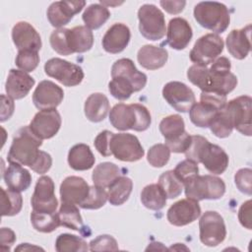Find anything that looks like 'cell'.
I'll return each instance as SVG.
<instances>
[{
  "instance_id": "f907efd6",
  "label": "cell",
  "mask_w": 252,
  "mask_h": 252,
  "mask_svg": "<svg viewBox=\"0 0 252 252\" xmlns=\"http://www.w3.org/2000/svg\"><path fill=\"white\" fill-rule=\"evenodd\" d=\"M118 249L116 240L107 234L98 235L90 242L91 251H116Z\"/></svg>"
},
{
  "instance_id": "4fadbf2b",
  "label": "cell",
  "mask_w": 252,
  "mask_h": 252,
  "mask_svg": "<svg viewBox=\"0 0 252 252\" xmlns=\"http://www.w3.org/2000/svg\"><path fill=\"white\" fill-rule=\"evenodd\" d=\"M162 96L175 110L187 112L196 103L193 91L184 83L172 81L164 85Z\"/></svg>"
},
{
  "instance_id": "f546056e",
  "label": "cell",
  "mask_w": 252,
  "mask_h": 252,
  "mask_svg": "<svg viewBox=\"0 0 252 252\" xmlns=\"http://www.w3.org/2000/svg\"><path fill=\"white\" fill-rule=\"evenodd\" d=\"M94 161V156L86 144H77L68 153V163L75 170H88L93 167Z\"/></svg>"
},
{
  "instance_id": "3957f363",
  "label": "cell",
  "mask_w": 252,
  "mask_h": 252,
  "mask_svg": "<svg viewBox=\"0 0 252 252\" xmlns=\"http://www.w3.org/2000/svg\"><path fill=\"white\" fill-rule=\"evenodd\" d=\"M42 140L36 137L29 126L19 129L14 137L8 153L9 162H16L31 167L36 159Z\"/></svg>"
},
{
  "instance_id": "5bb4252c",
  "label": "cell",
  "mask_w": 252,
  "mask_h": 252,
  "mask_svg": "<svg viewBox=\"0 0 252 252\" xmlns=\"http://www.w3.org/2000/svg\"><path fill=\"white\" fill-rule=\"evenodd\" d=\"M61 126V116L56 109H44L38 111L29 127L32 133L41 140L54 137Z\"/></svg>"
},
{
  "instance_id": "8d00e7d4",
  "label": "cell",
  "mask_w": 252,
  "mask_h": 252,
  "mask_svg": "<svg viewBox=\"0 0 252 252\" xmlns=\"http://www.w3.org/2000/svg\"><path fill=\"white\" fill-rule=\"evenodd\" d=\"M31 221L33 228L39 232L49 233L54 231L60 223L58 213H38L32 211L31 214Z\"/></svg>"
},
{
  "instance_id": "ee69618b",
  "label": "cell",
  "mask_w": 252,
  "mask_h": 252,
  "mask_svg": "<svg viewBox=\"0 0 252 252\" xmlns=\"http://www.w3.org/2000/svg\"><path fill=\"white\" fill-rule=\"evenodd\" d=\"M107 201V192L103 187L96 185L90 186V192L88 197L80 205L81 208L87 210H96L105 205Z\"/></svg>"
},
{
  "instance_id": "f1b7e54d",
  "label": "cell",
  "mask_w": 252,
  "mask_h": 252,
  "mask_svg": "<svg viewBox=\"0 0 252 252\" xmlns=\"http://www.w3.org/2000/svg\"><path fill=\"white\" fill-rule=\"evenodd\" d=\"M85 115L92 122L102 121L110 111L108 98L100 93H94L85 101Z\"/></svg>"
},
{
  "instance_id": "ba28073f",
  "label": "cell",
  "mask_w": 252,
  "mask_h": 252,
  "mask_svg": "<svg viewBox=\"0 0 252 252\" xmlns=\"http://www.w3.org/2000/svg\"><path fill=\"white\" fill-rule=\"evenodd\" d=\"M200 240L210 247L220 244L226 236V228L222 217L215 211H207L199 220Z\"/></svg>"
},
{
  "instance_id": "680465c9",
  "label": "cell",
  "mask_w": 252,
  "mask_h": 252,
  "mask_svg": "<svg viewBox=\"0 0 252 252\" xmlns=\"http://www.w3.org/2000/svg\"><path fill=\"white\" fill-rule=\"evenodd\" d=\"M2 99V108H1V122L9 119L14 112V102L10 96H6L4 94L1 95Z\"/></svg>"
},
{
  "instance_id": "8fae6325",
  "label": "cell",
  "mask_w": 252,
  "mask_h": 252,
  "mask_svg": "<svg viewBox=\"0 0 252 252\" xmlns=\"http://www.w3.org/2000/svg\"><path fill=\"white\" fill-rule=\"evenodd\" d=\"M251 103L249 95H241L233 98L224 104L233 128L245 136H251Z\"/></svg>"
},
{
  "instance_id": "e0dca14e",
  "label": "cell",
  "mask_w": 252,
  "mask_h": 252,
  "mask_svg": "<svg viewBox=\"0 0 252 252\" xmlns=\"http://www.w3.org/2000/svg\"><path fill=\"white\" fill-rule=\"evenodd\" d=\"M85 1H56L50 4L47 9V19L51 26L60 29L67 25L74 15L81 12L85 7Z\"/></svg>"
},
{
  "instance_id": "7a4b0ae2",
  "label": "cell",
  "mask_w": 252,
  "mask_h": 252,
  "mask_svg": "<svg viewBox=\"0 0 252 252\" xmlns=\"http://www.w3.org/2000/svg\"><path fill=\"white\" fill-rule=\"evenodd\" d=\"M109 121L117 130L132 129L141 132L150 127L152 118L150 111L143 104L118 103L110 110Z\"/></svg>"
},
{
  "instance_id": "52a82bcc",
  "label": "cell",
  "mask_w": 252,
  "mask_h": 252,
  "mask_svg": "<svg viewBox=\"0 0 252 252\" xmlns=\"http://www.w3.org/2000/svg\"><path fill=\"white\" fill-rule=\"evenodd\" d=\"M223 40L217 33H207L197 39L190 51V60L196 65L209 66L223 50Z\"/></svg>"
},
{
  "instance_id": "5b68a950",
  "label": "cell",
  "mask_w": 252,
  "mask_h": 252,
  "mask_svg": "<svg viewBox=\"0 0 252 252\" xmlns=\"http://www.w3.org/2000/svg\"><path fill=\"white\" fill-rule=\"evenodd\" d=\"M185 195L189 199L201 201L205 199H220L225 193V184L222 179L214 175H197L184 185Z\"/></svg>"
},
{
  "instance_id": "bcb514c9",
  "label": "cell",
  "mask_w": 252,
  "mask_h": 252,
  "mask_svg": "<svg viewBox=\"0 0 252 252\" xmlns=\"http://www.w3.org/2000/svg\"><path fill=\"white\" fill-rule=\"evenodd\" d=\"M173 171L175 175L179 178V180L183 183V185H185L193 178H195L197 175H199L198 163L190 159H185L178 162Z\"/></svg>"
},
{
  "instance_id": "816d5d0a",
  "label": "cell",
  "mask_w": 252,
  "mask_h": 252,
  "mask_svg": "<svg viewBox=\"0 0 252 252\" xmlns=\"http://www.w3.org/2000/svg\"><path fill=\"white\" fill-rule=\"evenodd\" d=\"M252 170L250 168H241L234 175L235 185L238 190L244 194H252Z\"/></svg>"
},
{
  "instance_id": "91938a15",
  "label": "cell",
  "mask_w": 252,
  "mask_h": 252,
  "mask_svg": "<svg viewBox=\"0 0 252 252\" xmlns=\"http://www.w3.org/2000/svg\"><path fill=\"white\" fill-rule=\"evenodd\" d=\"M160 6L169 14H178L183 11L186 2L185 1H160Z\"/></svg>"
},
{
  "instance_id": "836d02e7",
  "label": "cell",
  "mask_w": 252,
  "mask_h": 252,
  "mask_svg": "<svg viewBox=\"0 0 252 252\" xmlns=\"http://www.w3.org/2000/svg\"><path fill=\"white\" fill-rule=\"evenodd\" d=\"M159 131L164 137L165 143L171 142L186 132L184 120L178 114L166 116L159 123Z\"/></svg>"
},
{
  "instance_id": "74e56055",
  "label": "cell",
  "mask_w": 252,
  "mask_h": 252,
  "mask_svg": "<svg viewBox=\"0 0 252 252\" xmlns=\"http://www.w3.org/2000/svg\"><path fill=\"white\" fill-rule=\"evenodd\" d=\"M218 111L219 109L216 107L200 101L191 107L189 110V116L191 122L194 125L201 128H207L209 127L210 122Z\"/></svg>"
},
{
  "instance_id": "b9f144b4",
  "label": "cell",
  "mask_w": 252,
  "mask_h": 252,
  "mask_svg": "<svg viewBox=\"0 0 252 252\" xmlns=\"http://www.w3.org/2000/svg\"><path fill=\"white\" fill-rule=\"evenodd\" d=\"M161 189L164 191L165 195L169 199H174L178 197L183 190V183L175 175L173 170L164 171L158 178V183Z\"/></svg>"
},
{
  "instance_id": "9a60e30c",
  "label": "cell",
  "mask_w": 252,
  "mask_h": 252,
  "mask_svg": "<svg viewBox=\"0 0 252 252\" xmlns=\"http://www.w3.org/2000/svg\"><path fill=\"white\" fill-rule=\"evenodd\" d=\"M201 215L198 201L193 199H181L175 202L167 211L166 218L169 223L175 226H184L196 220Z\"/></svg>"
},
{
  "instance_id": "7bdbcfd3",
  "label": "cell",
  "mask_w": 252,
  "mask_h": 252,
  "mask_svg": "<svg viewBox=\"0 0 252 252\" xmlns=\"http://www.w3.org/2000/svg\"><path fill=\"white\" fill-rule=\"evenodd\" d=\"M108 90L112 96L119 100L128 99L135 92L132 83L122 77H113L108 84Z\"/></svg>"
},
{
  "instance_id": "d6986e66",
  "label": "cell",
  "mask_w": 252,
  "mask_h": 252,
  "mask_svg": "<svg viewBox=\"0 0 252 252\" xmlns=\"http://www.w3.org/2000/svg\"><path fill=\"white\" fill-rule=\"evenodd\" d=\"M192 35V28L185 19L176 17L169 21L166 41L171 48L176 50L184 49L191 41Z\"/></svg>"
},
{
  "instance_id": "d6a6232c",
  "label": "cell",
  "mask_w": 252,
  "mask_h": 252,
  "mask_svg": "<svg viewBox=\"0 0 252 252\" xmlns=\"http://www.w3.org/2000/svg\"><path fill=\"white\" fill-rule=\"evenodd\" d=\"M167 197L158 184H150L144 187L141 192V201L143 205L153 211L162 209L166 204Z\"/></svg>"
},
{
  "instance_id": "f6af8a7d",
  "label": "cell",
  "mask_w": 252,
  "mask_h": 252,
  "mask_svg": "<svg viewBox=\"0 0 252 252\" xmlns=\"http://www.w3.org/2000/svg\"><path fill=\"white\" fill-rule=\"evenodd\" d=\"M170 158V150L165 144H156L150 148L147 155L148 162L154 167L164 166Z\"/></svg>"
},
{
  "instance_id": "9c48e42d",
  "label": "cell",
  "mask_w": 252,
  "mask_h": 252,
  "mask_svg": "<svg viewBox=\"0 0 252 252\" xmlns=\"http://www.w3.org/2000/svg\"><path fill=\"white\" fill-rule=\"evenodd\" d=\"M44 71L49 77L54 78L66 87H74L81 84L85 76L83 69L79 65L57 57L46 61Z\"/></svg>"
},
{
  "instance_id": "c3c4849f",
  "label": "cell",
  "mask_w": 252,
  "mask_h": 252,
  "mask_svg": "<svg viewBox=\"0 0 252 252\" xmlns=\"http://www.w3.org/2000/svg\"><path fill=\"white\" fill-rule=\"evenodd\" d=\"M39 63V55L32 50H20L16 57V65L25 72L33 71Z\"/></svg>"
},
{
  "instance_id": "83f0119b",
  "label": "cell",
  "mask_w": 252,
  "mask_h": 252,
  "mask_svg": "<svg viewBox=\"0 0 252 252\" xmlns=\"http://www.w3.org/2000/svg\"><path fill=\"white\" fill-rule=\"evenodd\" d=\"M67 40L71 53H83L93 47L94 34L86 26H78L68 30Z\"/></svg>"
},
{
  "instance_id": "f35d334b",
  "label": "cell",
  "mask_w": 252,
  "mask_h": 252,
  "mask_svg": "<svg viewBox=\"0 0 252 252\" xmlns=\"http://www.w3.org/2000/svg\"><path fill=\"white\" fill-rule=\"evenodd\" d=\"M23 206V198L20 192L1 188V215L2 217L15 216L20 213Z\"/></svg>"
},
{
  "instance_id": "2e32d148",
  "label": "cell",
  "mask_w": 252,
  "mask_h": 252,
  "mask_svg": "<svg viewBox=\"0 0 252 252\" xmlns=\"http://www.w3.org/2000/svg\"><path fill=\"white\" fill-rule=\"evenodd\" d=\"M64 92L55 83L44 80L35 88L32 94V102L40 110L55 109L63 100Z\"/></svg>"
},
{
  "instance_id": "6da1fadb",
  "label": "cell",
  "mask_w": 252,
  "mask_h": 252,
  "mask_svg": "<svg viewBox=\"0 0 252 252\" xmlns=\"http://www.w3.org/2000/svg\"><path fill=\"white\" fill-rule=\"evenodd\" d=\"M230 68L228 58L220 56L211 63L210 67L192 65L187 71V77L202 92H214L226 95L237 85V78L230 72Z\"/></svg>"
},
{
  "instance_id": "603a6c76",
  "label": "cell",
  "mask_w": 252,
  "mask_h": 252,
  "mask_svg": "<svg viewBox=\"0 0 252 252\" xmlns=\"http://www.w3.org/2000/svg\"><path fill=\"white\" fill-rule=\"evenodd\" d=\"M34 83V79L27 72L11 69L7 77L5 90L11 98L21 99L30 93Z\"/></svg>"
},
{
  "instance_id": "ffe728a7",
  "label": "cell",
  "mask_w": 252,
  "mask_h": 252,
  "mask_svg": "<svg viewBox=\"0 0 252 252\" xmlns=\"http://www.w3.org/2000/svg\"><path fill=\"white\" fill-rule=\"evenodd\" d=\"M90 186L85 179L79 176H68L60 185L61 202L81 205L88 197Z\"/></svg>"
},
{
  "instance_id": "d590c367",
  "label": "cell",
  "mask_w": 252,
  "mask_h": 252,
  "mask_svg": "<svg viewBox=\"0 0 252 252\" xmlns=\"http://www.w3.org/2000/svg\"><path fill=\"white\" fill-rule=\"evenodd\" d=\"M58 215L61 225L78 231L83 228V219L75 204L61 202Z\"/></svg>"
},
{
  "instance_id": "cb8c5ba5",
  "label": "cell",
  "mask_w": 252,
  "mask_h": 252,
  "mask_svg": "<svg viewBox=\"0 0 252 252\" xmlns=\"http://www.w3.org/2000/svg\"><path fill=\"white\" fill-rule=\"evenodd\" d=\"M251 25L239 30H232L226 36L228 52L236 59L242 60L247 57L251 49Z\"/></svg>"
},
{
  "instance_id": "1f68e13d",
  "label": "cell",
  "mask_w": 252,
  "mask_h": 252,
  "mask_svg": "<svg viewBox=\"0 0 252 252\" xmlns=\"http://www.w3.org/2000/svg\"><path fill=\"white\" fill-rule=\"evenodd\" d=\"M121 175L120 168L113 162H101L97 164L92 175L94 185L99 187H108L118 176Z\"/></svg>"
},
{
  "instance_id": "f5cc1de1",
  "label": "cell",
  "mask_w": 252,
  "mask_h": 252,
  "mask_svg": "<svg viewBox=\"0 0 252 252\" xmlns=\"http://www.w3.org/2000/svg\"><path fill=\"white\" fill-rule=\"evenodd\" d=\"M112 135V132L104 130L100 132L94 139V147L97 150V152L103 157H109L112 155L110 151V140Z\"/></svg>"
},
{
  "instance_id": "484cf974",
  "label": "cell",
  "mask_w": 252,
  "mask_h": 252,
  "mask_svg": "<svg viewBox=\"0 0 252 252\" xmlns=\"http://www.w3.org/2000/svg\"><path fill=\"white\" fill-rule=\"evenodd\" d=\"M3 178L8 189L18 192L26 191L32 183L30 171L16 162H10L3 172Z\"/></svg>"
},
{
  "instance_id": "6f0895ef",
  "label": "cell",
  "mask_w": 252,
  "mask_h": 252,
  "mask_svg": "<svg viewBox=\"0 0 252 252\" xmlns=\"http://www.w3.org/2000/svg\"><path fill=\"white\" fill-rule=\"evenodd\" d=\"M16 241L15 232L7 227H2L0 230V243L2 251H10L11 246Z\"/></svg>"
},
{
  "instance_id": "7c38bea8",
  "label": "cell",
  "mask_w": 252,
  "mask_h": 252,
  "mask_svg": "<svg viewBox=\"0 0 252 252\" xmlns=\"http://www.w3.org/2000/svg\"><path fill=\"white\" fill-rule=\"evenodd\" d=\"M54 190V182L49 176L43 175L39 177L31 200L32 211L38 213H55L58 201Z\"/></svg>"
},
{
  "instance_id": "30bf717a",
  "label": "cell",
  "mask_w": 252,
  "mask_h": 252,
  "mask_svg": "<svg viewBox=\"0 0 252 252\" xmlns=\"http://www.w3.org/2000/svg\"><path fill=\"white\" fill-rule=\"evenodd\" d=\"M110 151L115 158L130 162L141 159L145 155L138 138L129 133H113L110 140Z\"/></svg>"
},
{
  "instance_id": "7dc6e473",
  "label": "cell",
  "mask_w": 252,
  "mask_h": 252,
  "mask_svg": "<svg viewBox=\"0 0 252 252\" xmlns=\"http://www.w3.org/2000/svg\"><path fill=\"white\" fill-rule=\"evenodd\" d=\"M68 30L69 29L60 28V29L53 31L52 33L50 34L49 41H50V45H51L52 49L61 55L72 54L69 49L68 40H67Z\"/></svg>"
},
{
  "instance_id": "4316f807",
  "label": "cell",
  "mask_w": 252,
  "mask_h": 252,
  "mask_svg": "<svg viewBox=\"0 0 252 252\" xmlns=\"http://www.w3.org/2000/svg\"><path fill=\"white\" fill-rule=\"evenodd\" d=\"M167 58L168 53L166 49L151 44L142 46L137 53L138 62L148 70H157L163 67Z\"/></svg>"
},
{
  "instance_id": "e575fe53",
  "label": "cell",
  "mask_w": 252,
  "mask_h": 252,
  "mask_svg": "<svg viewBox=\"0 0 252 252\" xmlns=\"http://www.w3.org/2000/svg\"><path fill=\"white\" fill-rule=\"evenodd\" d=\"M110 17V12L107 7L102 4H92L86 8L83 13V21L86 27L90 30H96L100 28Z\"/></svg>"
},
{
  "instance_id": "94428289",
  "label": "cell",
  "mask_w": 252,
  "mask_h": 252,
  "mask_svg": "<svg viewBox=\"0 0 252 252\" xmlns=\"http://www.w3.org/2000/svg\"><path fill=\"white\" fill-rule=\"evenodd\" d=\"M24 249H25V250H32V249H36V250H37V249H40V250H43V249H41V248H39V247H35V246H32V247H31V246L29 245V243H22L19 247L16 248L17 251L24 250Z\"/></svg>"
},
{
  "instance_id": "9f6ffc18",
  "label": "cell",
  "mask_w": 252,
  "mask_h": 252,
  "mask_svg": "<svg viewBox=\"0 0 252 252\" xmlns=\"http://www.w3.org/2000/svg\"><path fill=\"white\" fill-rule=\"evenodd\" d=\"M251 200L244 202L238 211V220L242 226L251 229Z\"/></svg>"
},
{
  "instance_id": "277c9868",
  "label": "cell",
  "mask_w": 252,
  "mask_h": 252,
  "mask_svg": "<svg viewBox=\"0 0 252 252\" xmlns=\"http://www.w3.org/2000/svg\"><path fill=\"white\" fill-rule=\"evenodd\" d=\"M194 18L201 27L217 33L223 32L230 23V15L226 6L216 1L198 3L194 8Z\"/></svg>"
},
{
  "instance_id": "db71d44e",
  "label": "cell",
  "mask_w": 252,
  "mask_h": 252,
  "mask_svg": "<svg viewBox=\"0 0 252 252\" xmlns=\"http://www.w3.org/2000/svg\"><path fill=\"white\" fill-rule=\"evenodd\" d=\"M200 101L208 103L219 110L221 109L227 102L226 95L214 92H202L200 95Z\"/></svg>"
},
{
  "instance_id": "44dd1931",
  "label": "cell",
  "mask_w": 252,
  "mask_h": 252,
  "mask_svg": "<svg viewBox=\"0 0 252 252\" xmlns=\"http://www.w3.org/2000/svg\"><path fill=\"white\" fill-rule=\"evenodd\" d=\"M228 156L220 146L208 142L200 155V162L213 174H221L228 165Z\"/></svg>"
},
{
  "instance_id": "7402d4cb",
  "label": "cell",
  "mask_w": 252,
  "mask_h": 252,
  "mask_svg": "<svg viewBox=\"0 0 252 252\" xmlns=\"http://www.w3.org/2000/svg\"><path fill=\"white\" fill-rule=\"evenodd\" d=\"M130 38L131 32L129 28L124 24L116 23L106 31L101 43L106 52L116 54L127 47Z\"/></svg>"
},
{
  "instance_id": "681fc988",
  "label": "cell",
  "mask_w": 252,
  "mask_h": 252,
  "mask_svg": "<svg viewBox=\"0 0 252 252\" xmlns=\"http://www.w3.org/2000/svg\"><path fill=\"white\" fill-rule=\"evenodd\" d=\"M209 141L199 135H194L191 136V142L190 145L188 147V149L185 151V157L187 159H190L196 163L200 162V155L201 152L203 150V148L205 147V145L208 143Z\"/></svg>"
},
{
  "instance_id": "ab89813d",
  "label": "cell",
  "mask_w": 252,
  "mask_h": 252,
  "mask_svg": "<svg viewBox=\"0 0 252 252\" xmlns=\"http://www.w3.org/2000/svg\"><path fill=\"white\" fill-rule=\"evenodd\" d=\"M209 128L213 134L219 138H226L231 134L233 124L224 106L215 114L210 122Z\"/></svg>"
},
{
  "instance_id": "ac0fdd59",
  "label": "cell",
  "mask_w": 252,
  "mask_h": 252,
  "mask_svg": "<svg viewBox=\"0 0 252 252\" xmlns=\"http://www.w3.org/2000/svg\"><path fill=\"white\" fill-rule=\"evenodd\" d=\"M12 39L18 50L38 51L41 38L36 30L27 22H18L12 29Z\"/></svg>"
},
{
  "instance_id": "8992f818",
  "label": "cell",
  "mask_w": 252,
  "mask_h": 252,
  "mask_svg": "<svg viewBox=\"0 0 252 252\" xmlns=\"http://www.w3.org/2000/svg\"><path fill=\"white\" fill-rule=\"evenodd\" d=\"M139 30L144 37L150 40L161 39L165 34L163 13L153 4H144L138 11Z\"/></svg>"
},
{
  "instance_id": "11a10c76",
  "label": "cell",
  "mask_w": 252,
  "mask_h": 252,
  "mask_svg": "<svg viewBox=\"0 0 252 252\" xmlns=\"http://www.w3.org/2000/svg\"><path fill=\"white\" fill-rule=\"evenodd\" d=\"M52 165V158L49 154H47L46 152L43 151H39L38 156L36 158V159L34 160V162L32 163V165L31 166V168L35 171L36 173L39 174H43L46 173L50 167Z\"/></svg>"
},
{
  "instance_id": "4dcf8cb0",
  "label": "cell",
  "mask_w": 252,
  "mask_h": 252,
  "mask_svg": "<svg viewBox=\"0 0 252 252\" xmlns=\"http://www.w3.org/2000/svg\"><path fill=\"white\" fill-rule=\"evenodd\" d=\"M133 189V181L124 175L118 176L109 186L107 191V200L113 206L124 204Z\"/></svg>"
},
{
  "instance_id": "d4e9b609",
  "label": "cell",
  "mask_w": 252,
  "mask_h": 252,
  "mask_svg": "<svg viewBox=\"0 0 252 252\" xmlns=\"http://www.w3.org/2000/svg\"><path fill=\"white\" fill-rule=\"evenodd\" d=\"M111 77H122L129 80L134 86L135 92L143 90L147 84V75L140 72L129 58H121L114 62L111 67Z\"/></svg>"
},
{
  "instance_id": "60d3db41",
  "label": "cell",
  "mask_w": 252,
  "mask_h": 252,
  "mask_svg": "<svg viewBox=\"0 0 252 252\" xmlns=\"http://www.w3.org/2000/svg\"><path fill=\"white\" fill-rule=\"evenodd\" d=\"M89 249L83 238L69 233L60 234L55 241V250L58 252H85Z\"/></svg>"
}]
</instances>
